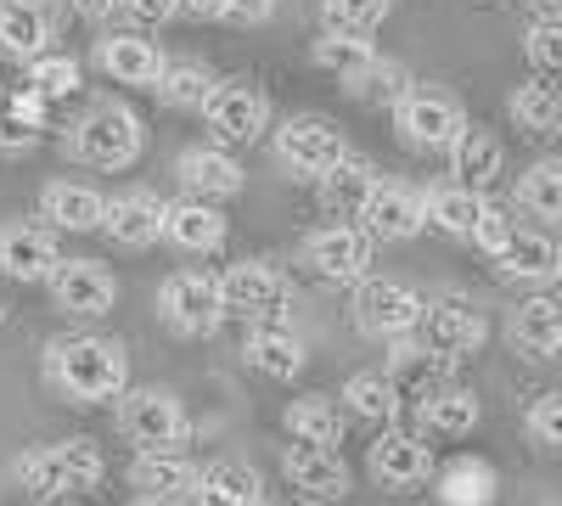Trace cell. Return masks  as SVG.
I'll return each instance as SVG.
<instances>
[{"label": "cell", "mask_w": 562, "mask_h": 506, "mask_svg": "<svg viewBox=\"0 0 562 506\" xmlns=\"http://www.w3.org/2000/svg\"><path fill=\"white\" fill-rule=\"evenodd\" d=\"M40 372L52 383V394H63L68 405H113L119 389L130 383V355H124L119 338L68 333V338L45 344Z\"/></svg>", "instance_id": "6da1fadb"}, {"label": "cell", "mask_w": 562, "mask_h": 506, "mask_svg": "<svg viewBox=\"0 0 562 506\" xmlns=\"http://www.w3.org/2000/svg\"><path fill=\"white\" fill-rule=\"evenodd\" d=\"M108 473V456L97 439H52V445H40L29 450L23 462H18V484L29 501L40 506H52V501H74V495H90L102 484Z\"/></svg>", "instance_id": "7a4b0ae2"}, {"label": "cell", "mask_w": 562, "mask_h": 506, "mask_svg": "<svg viewBox=\"0 0 562 506\" xmlns=\"http://www.w3.org/2000/svg\"><path fill=\"white\" fill-rule=\"evenodd\" d=\"M140 147H147V130H140L135 108H124V102L90 108L68 135V153L90 169H130L140 158Z\"/></svg>", "instance_id": "3957f363"}, {"label": "cell", "mask_w": 562, "mask_h": 506, "mask_svg": "<svg viewBox=\"0 0 562 506\" xmlns=\"http://www.w3.org/2000/svg\"><path fill=\"white\" fill-rule=\"evenodd\" d=\"M113 428L135 445V450H175L192 434V417L169 389H119L113 400Z\"/></svg>", "instance_id": "277c9868"}, {"label": "cell", "mask_w": 562, "mask_h": 506, "mask_svg": "<svg viewBox=\"0 0 562 506\" xmlns=\"http://www.w3.org/2000/svg\"><path fill=\"white\" fill-rule=\"evenodd\" d=\"M389 113H394L400 142L416 147V153H445V147H450V135L467 124V113H461V102L450 97V90H439V85H416V79L400 90V102H394Z\"/></svg>", "instance_id": "5b68a950"}, {"label": "cell", "mask_w": 562, "mask_h": 506, "mask_svg": "<svg viewBox=\"0 0 562 506\" xmlns=\"http://www.w3.org/2000/svg\"><path fill=\"white\" fill-rule=\"evenodd\" d=\"M198 113H203V124L214 135V147H254L259 135L270 130V97L259 85H248V79H231V85L214 79L209 102Z\"/></svg>", "instance_id": "8992f818"}, {"label": "cell", "mask_w": 562, "mask_h": 506, "mask_svg": "<svg viewBox=\"0 0 562 506\" xmlns=\"http://www.w3.org/2000/svg\"><path fill=\"white\" fill-rule=\"evenodd\" d=\"M344 153H349L344 130H338L333 119H321V113H299V119H281V124H276V164L293 169L299 180L326 175Z\"/></svg>", "instance_id": "52a82bcc"}, {"label": "cell", "mask_w": 562, "mask_h": 506, "mask_svg": "<svg viewBox=\"0 0 562 506\" xmlns=\"http://www.w3.org/2000/svg\"><path fill=\"white\" fill-rule=\"evenodd\" d=\"M422 304H428V299H422L416 288H405V282H389V276H360V282H355V327L366 338H378V344L405 338V333H416Z\"/></svg>", "instance_id": "ba28073f"}, {"label": "cell", "mask_w": 562, "mask_h": 506, "mask_svg": "<svg viewBox=\"0 0 562 506\" xmlns=\"http://www.w3.org/2000/svg\"><path fill=\"white\" fill-rule=\"evenodd\" d=\"M304 265L326 288H355L360 276H371V237L360 232L355 220L349 225L333 220V225H321V232L304 237Z\"/></svg>", "instance_id": "9c48e42d"}, {"label": "cell", "mask_w": 562, "mask_h": 506, "mask_svg": "<svg viewBox=\"0 0 562 506\" xmlns=\"http://www.w3.org/2000/svg\"><path fill=\"white\" fill-rule=\"evenodd\" d=\"M158 315H164V327L180 333V338H209V333H220L225 304H220L214 276H203V270H175L169 282L158 288Z\"/></svg>", "instance_id": "30bf717a"}, {"label": "cell", "mask_w": 562, "mask_h": 506, "mask_svg": "<svg viewBox=\"0 0 562 506\" xmlns=\"http://www.w3.org/2000/svg\"><path fill=\"white\" fill-rule=\"evenodd\" d=\"M416 338H422V344H434V349L450 355V360H461V355H479V349H484L490 321H484V310H479L473 299L445 293V299H434V304H422V315H416Z\"/></svg>", "instance_id": "8fae6325"}, {"label": "cell", "mask_w": 562, "mask_h": 506, "mask_svg": "<svg viewBox=\"0 0 562 506\" xmlns=\"http://www.w3.org/2000/svg\"><path fill=\"white\" fill-rule=\"evenodd\" d=\"M45 288H52V304L63 315H79V321H97L119 304V276L97 259H57Z\"/></svg>", "instance_id": "7c38bea8"}, {"label": "cell", "mask_w": 562, "mask_h": 506, "mask_svg": "<svg viewBox=\"0 0 562 506\" xmlns=\"http://www.w3.org/2000/svg\"><path fill=\"white\" fill-rule=\"evenodd\" d=\"M243 360L254 366L259 378L293 383V378L304 372V338L293 333V321H281L276 310L248 315V333H243Z\"/></svg>", "instance_id": "4fadbf2b"}, {"label": "cell", "mask_w": 562, "mask_h": 506, "mask_svg": "<svg viewBox=\"0 0 562 506\" xmlns=\"http://www.w3.org/2000/svg\"><path fill=\"white\" fill-rule=\"evenodd\" d=\"M434 468H439L434 462V445L416 439V434H400V428L378 434V439H371V450H366V473L378 479L383 490H416V484H428Z\"/></svg>", "instance_id": "5bb4252c"}, {"label": "cell", "mask_w": 562, "mask_h": 506, "mask_svg": "<svg viewBox=\"0 0 562 506\" xmlns=\"http://www.w3.org/2000/svg\"><path fill=\"white\" fill-rule=\"evenodd\" d=\"M422 225H428V214H422V192L416 187H400V180H378L360 209V232L371 243H411Z\"/></svg>", "instance_id": "9a60e30c"}, {"label": "cell", "mask_w": 562, "mask_h": 506, "mask_svg": "<svg viewBox=\"0 0 562 506\" xmlns=\"http://www.w3.org/2000/svg\"><path fill=\"white\" fill-rule=\"evenodd\" d=\"M97 232L113 243V248H153L164 237V198L158 192H119V198H102V225Z\"/></svg>", "instance_id": "2e32d148"}, {"label": "cell", "mask_w": 562, "mask_h": 506, "mask_svg": "<svg viewBox=\"0 0 562 506\" xmlns=\"http://www.w3.org/2000/svg\"><path fill=\"white\" fill-rule=\"evenodd\" d=\"M389 378L400 400H428L434 389L456 383V360L439 355L434 344H422L416 333H405V338H389Z\"/></svg>", "instance_id": "e0dca14e"}, {"label": "cell", "mask_w": 562, "mask_h": 506, "mask_svg": "<svg viewBox=\"0 0 562 506\" xmlns=\"http://www.w3.org/2000/svg\"><path fill=\"white\" fill-rule=\"evenodd\" d=\"M557 270H562V248H557V237L546 232V225H535V232H518V225H512V237L495 254V276H501V282L546 288V282H557Z\"/></svg>", "instance_id": "ac0fdd59"}, {"label": "cell", "mask_w": 562, "mask_h": 506, "mask_svg": "<svg viewBox=\"0 0 562 506\" xmlns=\"http://www.w3.org/2000/svg\"><path fill=\"white\" fill-rule=\"evenodd\" d=\"M175 175H180V187L192 192V198H203V203H225V198H243V187H248V175H243V164H237V153L231 147H186L180 153V164H175Z\"/></svg>", "instance_id": "d6986e66"}, {"label": "cell", "mask_w": 562, "mask_h": 506, "mask_svg": "<svg viewBox=\"0 0 562 506\" xmlns=\"http://www.w3.org/2000/svg\"><path fill=\"white\" fill-rule=\"evenodd\" d=\"M220 288V304L225 315H265V310H281V293H288V282H281V270L270 259H237L225 276H214Z\"/></svg>", "instance_id": "ffe728a7"}, {"label": "cell", "mask_w": 562, "mask_h": 506, "mask_svg": "<svg viewBox=\"0 0 562 506\" xmlns=\"http://www.w3.org/2000/svg\"><path fill=\"white\" fill-rule=\"evenodd\" d=\"M281 473H288V484L304 490L310 501H344V495H349V468H344V456L326 450V445L293 439L288 450H281Z\"/></svg>", "instance_id": "44dd1931"}, {"label": "cell", "mask_w": 562, "mask_h": 506, "mask_svg": "<svg viewBox=\"0 0 562 506\" xmlns=\"http://www.w3.org/2000/svg\"><path fill=\"white\" fill-rule=\"evenodd\" d=\"M506 338L518 355H529L535 366H551L562 355V304L551 293H529L506 321Z\"/></svg>", "instance_id": "7402d4cb"}, {"label": "cell", "mask_w": 562, "mask_h": 506, "mask_svg": "<svg viewBox=\"0 0 562 506\" xmlns=\"http://www.w3.org/2000/svg\"><path fill=\"white\" fill-rule=\"evenodd\" d=\"M57 237L45 225H29V220H7L0 225V276L12 282H45L57 270Z\"/></svg>", "instance_id": "603a6c76"}, {"label": "cell", "mask_w": 562, "mask_h": 506, "mask_svg": "<svg viewBox=\"0 0 562 506\" xmlns=\"http://www.w3.org/2000/svg\"><path fill=\"white\" fill-rule=\"evenodd\" d=\"M450 175H456V187H473V192H490L501 169H506V147H501V135L484 130V124H461L450 135Z\"/></svg>", "instance_id": "cb8c5ba5"}, {"label": "cell", "mask_w": 562, "mask_h": 506, "mask_svg": "<svg viewBox=\"0 0 562 506\" xmlns=\"http://www.w3.org/2000/svg\"><path fill=\"white\" fill-rule=\"evenodd\" d=\"M378 164L371 158H360V153H344L326 175H315V198H321V209L333 214V220H360V209H366V198H371V187H378Z\"/></svg>", "instance_id": "d4e9b609"}, {"label": "cell", "mask_w": 562, "mask_h": 506, "mask_svg": "<svg viewBox=\"0 0 562 506\" xmlns=\"http://www.w3.org/2000/svg\"><path fill=\"white\" fill-rule=\"evenodd\" d=\"M164 52L153 40H140V34H108L97 40V68L113 79V85H130V90H153L158 74H164Z\"/></svg>", "instance_id": "484cf974"}, {"label": "cell", "mask_w": 562, "mask_h": 506, "mask_svg": "<svg viewBox=\"0 0 562 506\" xmlns=\"http://www.w3.org/2000/svg\"><path fill=\"white\" fill-rule=\"evenodd\" d=\"M192 479H198V462L180 445L175 450H135V462H130V490H140L147 501H186L192 495Z\"/></svg>", "instance_id": "4316f807"}, {"label": "cell", "mask_w": 562, "mask_h": 506, "mask_svg": "<svg viewBox=\"0 0 562 506\" xmlns=\"http://www.w3.org/2000/svg\"><path fill=\"white\" fill-rule=\"evenodd\" d=\"M192 506H270V495H265V479L248 468V462H209V468H198V479H192V495H186Z\"/></svg>", "instance_id": "83f0119b"}, {"label": "cell", "mask_w": 562, "mask_h": 506, "mask_svg": "<svg viewBox=\"0 0 562 506\" xmlns=\"http://www.w3.org/2000/svg\"><path fill=\"white\" fill-rule=\"evenodd\" d=\"M164 243L180 254H220L225 248V214L203 198L164 203Z\"/></svg>", "instance_id": "f1b7e54d"}, {"label": "cell", "mask_w": 562, "mask_h": 506, "mask_svg": "<svg viewBox=\"0 0 562 506\" xmlns=\"http://www.w3.org/2000/svg\"><path fill=\"white\" fill-rule=\"evenodd\" d=\"M434 495L439 506H495L501 501V473L484 456H456V462L434 468Z\"/></svg>", "instance_id": "f546056e"}, {"label": "cell", "mask_w": 562, "mask_h": 506, "mask_svg": "<svg viewBox=\"0 0 562 506\" xmlns=\"http://www.w3.org/2000/svg\"><path fill=\"white\" fill-rule=\"evenodd\" d=\"M40 220L52 225V232H97L102 225V192L85 187V180H52V187L40 192Z\"/></svg>", "instance_id": "4dcf8cb0"}, {"label": "cell", "mask_w": 562, "mask_h": 506, "mask_svg": "<svg viewBox=\"0 0 562 506\" xmlns=\"http://www.w3.org/2000/svg\"><path fill=\"white\" fill-rule=\"evenodd\" d=\"M416 405H422V423H428V434H445V439L473 434L479 417H484L479 389H467V383H445V389H434L428 400H416Z\"/></svg>", "instance_id": "1f68e13d"}, {"label": "cell", "mask_w": 562, "mask_h": 506, "mask_svg": "<svg viewBox=\"0 0 562 506\" xmlns=\"http://www.w3.org/2000/svg\"><path fill=\"white\" fill-rule=\"evenodd\" d=\"M45 40H52V23H45V12L23 7V0H0V57L29 63V57L45 52Z\"/></svg>", "instance_id": "d6a6232c"}, {"label": "cell", "mask_w": 562, "mask_h": 506, "mask_svg": "<svg viewBox=\"0 0 562 506\" xmlns=\"http://www.w3.org/2000/svg\"><path fill=\"white\" fill-rule=\"evenodd\" d=\"M405 85H411V74L394 57H378V52H371L355 74H344V90H349L360 108H394Z\"/></svg>", "instance_id": "836d02e7"}, {"label": "cell", "mask_w": 562, "mask_h": 506, "mask_svg": "<svg viewBox=\"0 0 562 506\" xmlns=\"http://www.w3.org/2000/svg\"><path fill=\"white\" fill-rule=\"evenodd\" d=\"M518 209L529 220H540L546 232L562 220V164L557 158H535L524 175H518Z\"/></svg>", "instance_id": "e575fe53"}, {"label": "cell", "mask_w": 562, "mask_h": 506, "mask_svg": "<svg viewBox=\"0 0 562 506\" xmlns=\"http://www.w3.org/2000/svg\"><path fill=\"white\" fill-rule=\"evenodd\" d=\"M479 209H484V192L456 187V180H439V187L422 192V214H428L439 232H450V237H467V232H473Z\"/></svg>", "instance_id": "d590c367"}, {"label": "cell", "mask_w": 562, "mask_h": 506, "mask_svg": "<svg viewBox=\"0 0 562 506\" xmlns=\"http://www.w3.org/2000/svg\"><path fill=\"white\" fill-rule=\"evenodd\" d=\"M344 411L349 417H360V423H394L400 417V389H394V378L383 372H355L349 383H344Z\"/></svg>", "instance_id": "8d00e7d4"}, {"label": "cell", "mask_w": 562, "mask_h": 506, "mask_svg": "<svg viewBox=\"0 0 562 506\" xmlns=\"http://www.w3.org/2000/svg\"><path fill=\"white\" fill-rule=\"evenodd\" d=\"M512 119H518V130H529V135H557L562 130V97H557V85L540 74V79H529V85H518L512 90Z\"/></svg>", "instance_id": "74e56055"}, {"label": "cell", "mask_w": 562, "mask_h": 506, "mask_svg": "<svg viewBox=\"0 0 562 506\" xmlns=\"http://www.w3.org/2000/svg\"><path fill=\"white\" fill-rule=\"evenodd\" d=\"M45 130V102L34 97V90H12V97H0V153H23L40 142Z\"/></svg>", "instance_id": "f35d334b"}, {"label": "cell", "mask_w": 562, "mask_h": 506, "mask_svg": "<svg viewBox=\"0 0 562 506\" xmlns=\"http://www.w3.org/2000/svg\"><path fill=\"white\" fill-rule=\"evenodd\" d=\"M281 423H288V434L304 439V445H326V450H338V445H344V417H338V405H333V400H321V394L293 400Z\"/></svg>", "instance_id": "ab89813d"}, {"label": "cell", "mask_w": 562, "mask_h": 506, "mask_svg": "<svg viewBox=\"0 0 562 506\" xmlns=\"http://www.w3.org/2000/svg\"><path fill=\"white\" fill-rule=\"evenodd\" d=\"M153 90H158L175 113H198V108L209 102V90H214V74H209L203 63H192V57H186V63H164V74H158Z\"/></svg>", "instance_id": "60d3db41"}, {"label": "cell", "mask_w": 562, "mask_h": 506, "mask_svg": "<svg viewBox=\"0 0 562 506\" xmlns=\"http://www.w3.org/2000/svg\"><path fill=\"white\" fill-rule=\"evenodd\" d=\"M23 85L34 90L40 102H63V97H79V63L74 57H52V52H40L29 57V74Z\"/></svg>", "instance_id": "b9f144b4"}, {"label": "cell", "mask_w": 562, "mask_h": 506, "mask_svg": "<svg viewBox=\"0 0 562 506\" xmlns=\"http://www.w3.org/2000/svg\"><path fill=\"white\" fill-rule=\"evenodd\" d=\"M366 57H371V40H366V34H344V29H326V34L310 45V63L326 68V74H338V79L355 74Z\"/></svg>", "instance_id": "7bdbcfd3"}, {"label": "cell", "mask_w": 562, "mask_h": 506, "mask_svg": "<svg viewBox=\"0 0 562 506\" xmlns=\"http://www.w3.org/2000/svg\"><path fill=\"white\" fill-rule=\"evenodd\" d=\"M389 12H394V0H321L326 29H344V34H371V29H383Z\"/></svg>", "instance_id": "ee69618b"}, {"label": "cell", "mask_w": 562, "mask_h": 506, "mask_svg": "<svg viewBox=\"0 0 562 506\" xmlns=\"http://www.w3.org/2000/svg\"><path fill=\"white\" fill-rule=\"evenodd\" d=\"M524 434L540 456H557L562 450V394H540L529 411H524Z\"/></svg>", "instance_id": "f6af8a7d"}, {"label": "cell", "mask_w": 562, "mask_h": 506, "mask_svg": "<svg viewBox=\"0 0 562 506\" xmlns=\"http://www.w3.org/2000/svg\"><path fill=\"white\" fill-rule=\"evenodd\" d=\"M524 57L535 74H557L562 68V23L557 18H535L524 34Z\"/></svg>", "instance_id": "bcb514c9"}, {"label": "cell", "mask_w": 562, "mask_h": 506, "mask_svg": "<svg viewBox=\"0 0 562 506\" xmlns=\"http://www.w3.org/2000/svg\"><path fill=\"white\" fill-rule=\"evenodd\" d=\"M512 225H518V220H512L501 203H490V198H484V209H479V220H473V232H467V243H479V248L495 259V254H501V243L512 237Z\"/></svg>", "instance_id": "7dc6e473"}, {"label": "cell", "mask_w": 562, "mask_h": 506, "mask_svg": "<svg viewBox=\"0 0 562 506\" xmlns=\"http://www.w3.org/2000/svg\"><path fill=\"white\" fill-rule=\"evenodd\" d=\"M119 12L140 29H153V23H169L175 18V0H119Z\"/></svg>", "instance_id": "c3c4849f"}, {"label": "cell", "mask_w": 562, "mask_h": 506, "mask_svg": "<svg viewBox=\"0 0 562 506\" xmlns=\"http://www.w3.org/2000/svg\"><path fill=\"white\" fill-rule=\"evenodd\" d=\"M220 18L225 23H270L276 0H220Z\"/></svg>", "instance_id": "681fc988"}, {"label": "cell", "mask_w": 562, "mask_h": 506, "mask_svg": "<svg viewBox=\"0 0 562 506\" xmlns=\"http://www.w3.org/2000/svg\"><path fill=\"white\" fill-rule=\"evenodd\" d=\"M68 12L85 18V23H108L119 12V0H68Z\"/></svg>", "instance_id": "f907efd6"}, {"label": "cell", "mask_w": 562, "mask_h": 506, "mask_svg": "<svg viewBox=\"0 0 562 506\" xmlns=\"http://www.w3.org/2000/svg\"><path fill=\"white\" fill-rule=\"evenodd\" d=\"M175 18H192V23H214V18H220V0H175Z\"/></svg>", "instance_id": "816d5d0a"}, {"label": "cell", "mask_w": 562, "mask_h": 506, "mask_svg": "<svg viewBox=\"0 0 562 506\" xmlns=\"http://www.w3.org/2000/svg\"><path fill=\"white\" fill-rule=\"evenodd\" d=\"M529 7H535L540 18H557V12H562V0H529Z\"/></svg>", "instance_id": "f5cc1de1"}, {"label": "cell", "mask_w": 562, "mask_h": 506, "mask_svg": "<svg viewBox=\"0 0 562 506\" xmlns=\"http://www.w3.org/2000/svg\"><path fill=\"white\" fill-rule=\"evenodd\" d=\"M23 7H34V12H52V7H63V0H23Z\"/></svg>", "instance_id": "db71d44e"}, {"label": "cell", "mask_w": 562, "mask_h": 506, "mask_svg": "<svg viewBox=\"0 0 562 506\" xmlns=\"http://www.w3.org/2000/svg\"><path fill=\"white\" fill-rule=\"evenodd\" d=\"M7 315H12V304H7V293H0V327H7Z\"/></svg>", "instance_id": "11a10c76"}, {"label": "cell", "mask_w": 562, "mask_h": 506, "mask_svg": "<svg viewBox=\"0 0 562 506\" xmlns=\"http://www.w3.org/2000/svg\"><path fill=\"white\" fill-rule=\"evenodd\" d=\"M135 506H169V501H147V495H140V501H135Z\"/></svg>", "instance_id": "9f6ffc18"}, {"label": "cell", "mask_w": 562, "mask_h": 506, "mask_svg": "<svg viewBox=\"0 0 562 506\" xmlns=\"http://www.w3.org/2000/svg\"><path fill=\"white\" fill-rule=\"evenodd\" d=\"M0 97H7V85H0Z\"/></svg>", "instance_id": "6f0895ef"}, {"label": "cell", "mask_w": 562, "mask_h": 506, "mask_svg": "<svg viewBox=\"0 0 562 506\" xmlns=\"http://www.w3.org/2000/svg\"><path fill=\"white\" fill-rule=\"evenodd\" d=\"M63 506H68V501H63Z\"/></svg>", "instance_id": "680465c9"}]
</instances>
